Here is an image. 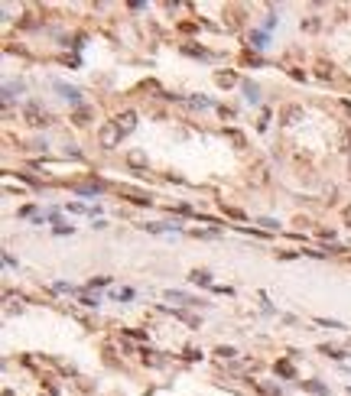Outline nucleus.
Returning a JSON list of instances; mask_svg holds the SVG:
<instances>
[{
    "label": "nucleus",
    "instance_id": "nucleus-1",
    "mask_svg": "<svg viewBox=\"0 0 351 396\" xmlns=\"http://www.w3.org/2000/svg\"><path fill=\"white\" fill-rule=\"evenodd\" d=\"M117 137H121V127H117V124H108V127L101 130V143H104V146H114Z\"/></svg>",
    "mask_w": 351,
    "mask_h": 396
},
{
    "label": "nucleus",
    "instance_id": "nucleus-2",
    "mask_svg": "<svg viewBox=\"0 0 351 396\" xmlns=\"http://www.w3.org/2000/svg\"><path fill=\"white\" fill-rule=\"evenodd\" d=\"M55 91L65 97V101H72V104H78V88H72V85H65V81H55Z\"/></svg>",
    "mask_w": 351,
    "mask_h": 396
},
{
    "label": "nucleus",
    "instance_id": "nucleus-3",
    "mask_svg": "<svg viewBox=\"0 0 351 396\" xmlns=\"http://www.w3.org/2000/svg\"><path fill=\"white\" fill-rule=\"evenodd\" d=\"M114 124L121 127V133H130V130H133V124H137V117H133L130 111H127V114H121V117L114 120Z\"/></svg>",
    "mask_w": 351,
    "mask_h": 396
},
{
    "label": "nucleus",
    "instance_id": "nucleus-4",
    "mask_svg": "<svg viewBox=\"0 0 351 396\" xmlns=\"http://www.w3.org/2000/svg\"><path fill=\"white\" fill-rule=\"evenodd\" d=\"M244 95H247V101H251V104L260 97V95H257V85H251V81H244Z\"/></svg>",
    "mask_w": 351,
    "mask_h": 396
},
{
    "label": "nucleus",
    "instance_id": "nucleus-5",
    "mask_svg": "<svg viewBox=\"0 0 351 396\" xmlns=\"http://www.w3.org/2000/svg\"><path fill=\"white\" fill-rule=\"evenodd\" d=\"M26 117H30V124H46L43 114H39V107H30V111H26Z\"/></svg>",
    "mask_w": 351,
    "mask_h": 396
},
{
    "label": "nucleus",
    "instance_id": "nucleus-6",
    "mask_svg": "<svg viewBox=\"0 0 351 396\" xmlns=\"http://www.w3.org/2000/svg\"><path fill=\"white\" fill-rule=\"evenodd\" d=\"M192 283H202V286H208L211 279H208V273H198V269H195V273H192Z\"/></svg>",
    "mask_w": 351,
    "mask_h": 396
},
{
    "label": "nucleus",
    "instance_id": "nucleus-7",
    "mask_svg": "<svg viewBox=\"0 0 351 396\" xmlns=\"http://www.w3.org/2000/svg\"><path fill=\"white\" fill-rule=\"evenodd\" d=\"M251 39H254V46H257V49H263V46H267V36H263V32H254Z\"/></svg>",
    "mask_w": 351,
    "mask_h": 396
},
{
    "label": "nucleus",
    "instance_id": "nucleus-8",
    "mask_svg": "<svg viewBox=\"0 0 351 396\" xmlns=\"http://www.w3.org/2000/svg\"><path fill=\"white\" fill-rule=\"evenodd\" d=\"M322 354H329V357H335V361H341V357H345V354L335 351V348H322Z\"/></svg>",
    "mask_w": 351,
    "mask_h": 396
},
{
    "label": "nucleus",
    "instance_id": "nucleus-9",
    "mask_svg": "<svg viewBox=\"0 0 351 396\" xmlns=\"http://www.w3.org/2000/svg\"><path fill=\"white\" fill-rule=\"evenodd\" d=\"M218 85H234V75H224V72H221V75H218Z\"/></svg>",
    "mask_w": 351,
    "mask_h": 396
}]
</instances>
